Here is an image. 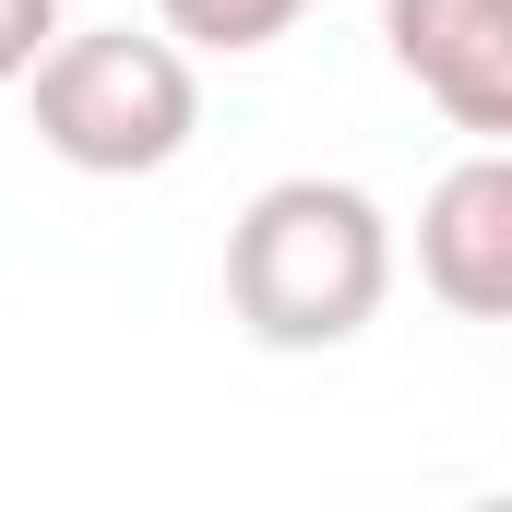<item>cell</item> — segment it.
I'll use <instances>...</instances> for the list:
<instances>
[{"instance_id":"cell-1","label":"cell","mask_w":512,"mask_h":512,"mask_svg":"<svg viewBox=\"0 0 512 512\" xmlns=\"http://www.w3.org/2000/svg\"><path fill=\"white\" fill-rule=\"evenodd\" d=\"M393 298V215L358 179H274L227 227V310L274 358L358 346Z\"/></svg>"},{"instance_id":"cell-2","label":"cell","mask_w":512,"mask_h":512,"mask_svg":"<svg viewBox=\"0 0 512 512\" xmlns=\"http://www.w3.org/2000/svg\"><path fill=\"white\" fill-rule=\"evenodd\" d=\"M191 131H203V72L167 24L155 36H131V24L72 36L60 24V48L36 60V143L84 179H155L191 155Z\"/></svg>"},{"instance_id":"cell-3","label":"cell","mask_w":512,"mask_h":512,"mask_svg":"<svg viewBox=\"0 0 512 512\" xmlns=\"http://www.w3.org/2000/svg\"><path fill=\"white\" fill-rule=\"evenodd\" d=\"M393 72L477 143H512V0H382Z\"/></svg>"},{"instance_id":"cell-4","label":"cell","mask_w":512,"mask_h":512,"mask_svg":"<svg viewBox=\"0 0 512 512\" xmlns=\"http://www.w3.org/2000/svg\"><path fill=\"white\" fill-rule=\"evenodd\" d=\"M417 274L441 310L512 322V143H477L465 167H441V191L417 203Z\"/></svg>"},{"instance_id":"cell-5","label":"cell","mask_w":512,"mask_h":512,"mask_svg":"<svg viewBox=\"0 0 512 512\" xmlns=\"http://www.w3.org/2000/svg\"><path fill=\"white\" fill-rule=\"evenodd\" d=\"M298 12H310V0H155V24H167L191 60H251V48H274Z\"/></svg>"},{"instance_id":"cell-6","label":"cell","mask_w":512,"mask_h":512,"mask_svg":"<svg viewBox=\"0 0 512 512\" xmlns=\"http://www.w3.org/2000/svg\"><path fill=\"white\" fill-rule=\"evenodd\" d=\"M48 48H60V0H0V84H36Z\"/></svg>"}]
</instances>
